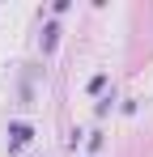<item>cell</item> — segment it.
I'll return each mask as SVG.
<instances>
[{
  "label": "cell",
  "mask_w": 153,
  "mask_h": 157,
  "mask_svg": "<svg viewBox=\"0 0 153 157\" xmlns=\"http://www.w3.org/2000/svg\"><path fill=\"white\" fill-rule=\"evenodd\" d=\"M9 136H13V149H22L26 140H34V128H30L26 119H13V123H9Z\"/></svg>",
  "instance_id": "cell-1"
},
{
  "label": "cell",
  "mask_w": 153,
  "mask_h": 157,
  "mask_svg": "<svg viewBox=\"0 0 153 157\" xmlns=\"http://www.w3.org/2000/svg\"><path fill=\"white\" fill-rule=\"evenodd\" d=\"M55 43H60V26H55V21H47V26H43V51H55Z\"/></svg>",
  "instance_id": "cell-2"
}]
</instances>
